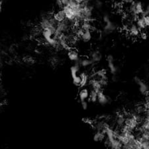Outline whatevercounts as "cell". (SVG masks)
I'll use <instances>...</instances> for the list:
<instances>
[{
  "instance_id": "obj_7",
  "label": "cell",
  "mask_w": 149,
  "mask_h": 149,
  "mask_svg": "<svg viewBox=\"0 0 149 149\" xmlns=\"http://www.w3.org/2000/svg\"><path fill=\"white\" fill-rule=\"evenodd\" d=\"M89 92L88 89L85 87H83L79 90L78 93V97L80 101H86V100L89 98Z\"/></svg>"
},
{
  "instance_id": "obj_14",
  "label": "cell",
  "mask_w": 149,
  "mask_h": 149,
  "mask_svg": "<svg viewBox=\"0 0 149 149\" xmlns=\"http://www.w3.org/2000/svg\"><path fill=\"white\" fill-rule=\"evenodd\" d=\"M125 117L122 114H119L116 118V123L119 128H123L124 126V121H125Z\"/></svg>"
},
{
  "instance_id": "obj_16",
  "label": "cell",
  "mask_w": 149,
  "mask_h": 149,
  "mask_svg": "<svg viewBox=\"0 0 149 149\" xmlns=\"http://www.w3.org/2000/svg\"><path fill=\"white\" fill-rule=\"evenodd\" d=\"M136 26H138V28H139L140 30H143V29H144V28L146 27L145 23H144V19L142 17H139V18H138V19H136Z\"/></svg>"
},
{
  "instance_id": "obj_1",
  "label": "cell",
  "mask_w": 149,
  "mask_h": 149,
  "mask_svg": "<svg viewBox=\"0 0 149 149\" xmlns=\"http://www.w3.org/2000/svg\"><path fill=\"white\" fill-rule=\"evenodd\" d=\"M130 10L133 14V15L136 17V19H138V16L139 15H142L144 11L143 5L140 1L132 2L131 5L130 6Z\"/></svg>"
},
{
  "instance_id": "obj_26",
  "label": "cell",
  "mask_w": 149,
  "mask_h": 149,
  "mask_svg": "<svg viewBox=\"0 0 149 149\" xmlns=\"http://www.w3.org/2000/svg\"><path fill=\"white\" fill-rule=\"evenodd\" d=\"M142 18H143V19H144V23H145L146 26H149V15L145 16V17H142Z\"/></svg>"
},
{
  "instance_id": "obj_9",
  "label": "cell",
  "mask_w": 149,
  "mask_h": 149,
  "mask_svg": "<svg viewBox=\"0 0 149 149\" xmlns=\"http://www.w3.org/2000/svg\"><path fill=\"white\" fill-rule=\"evenodd\" d=\"M80 65H79V60L77 62H74V64L73 66H71L70 68V72H71V75H72V77L74 78L75 76L77 75V73L79 72V70H80Z\"/></svg>"
},
{
  "instance_id": "obj_23",
  "label": "cell",
  "mask_w": 149,
  "mask_h": 149,
  "mask_svg": "<svg viewBox=\"0 0 149 149\" xmlns=\"http://www.w3.org/2000/svg\"><path fill=\"white\" fill-rule=\"evenodd\" d=\"M103 21H104V23H107L108 22L110 21V17L109 15L108 14H105L103 17Z\"/></svg>"
},
{
  "instance_id": "obj_33",
  "label": "cell",
  "mask_w": 149,
  "mask_h": 149,
  "mask_svg": "<svg viewBox=\"0 0 149 149\" xmlns=\"http://www.w3.org/2000/svg\"><path fill=\"white\" fill-rule=\"evenodd\" d=\"M143 149H149V145H148L147 146H146V147L143 148Z\"/></svg>"
},
{
  "instance_id": "obj_15",
  "label": "cell",
  "mask_w": 149,
  "mask_h": 149,
  "mask_svg": "<svg viewBox=\"0 0 149 149\" xmlns=\"http://www.w3.org/2000/svg\"><path fill=\"white\" fill-rule=\"evenodd\" d=\"M129 30H130V34H131L132 36H138L140 32V30L139 28H138V26H136V25H134V24L131 25V26H130Z\"/></svg>"
},
{
  "instance_id": "obj_31",
  "label": "cell",
  "mask_w": 149,
  "mask_h": 149,
  "mask_svg": "<svg viewBox=\"0 0 149 149\" xmlns=\"http://www.w3.org/2000/svg\"><path fill=\"white\" fill-rule=\"evenodd\" d=\"M2 11V1H0V12Z\"/></svg>"
},
{
  "instance_id": "obj_8",
  "label": "cell",
  "mask_w": 149,
  "mask_h": 149,
  "mask_svg": "<svg viewBox=\"0 0 149 149\" xmlns=\"http://www.w3.org/2000/svg\"><path fill=\"white\" fill-rule=\"evenodd\" d=\"M90 58L93 62H98L102 58V54L99 50H93L90 53Z\"/></svg>"
},
{
  "instance_id": "obj_30",
  "label": "cell",
  "mask_w": 149,
  "mask_h": 149,
  "mask_svg": "<svg viewBox=\"0 0 149 149\" xmlns=\"http://www.w3.org/2000/svg\"><path fill=\"white\" fill-rule=\"evenodd\" d=\"M144 95L145 96V99L146 100V101H149V91H147V92H146Z\"/></svg>"
},
{
  "instance_id": "obj_29",
  "label": "cell",
  "mask_w": 149,
  "mask_h": 149,
  "mask_svg": "<svg viewBox=\"0 0 149 149\" xmlns=\"http://www.w3.org/2000/svg\"><path fill=\"white\" fill-rule=\"evenodd\" d=\"M144 107H145L146 111L149 112V101H146V103L144 104Z\"/></svg>"
},
{
  "instance_id": "obj_5",
  "label": "cell",
  "mask_w": 149,
  "mask_h": 149,
  "mask_svg": "<svg viewBox=\"0 0 149 149\" xmlns=\"http://www.w3.org/2000/svg\"><path fill=\"white\" fill-rule=\"evenodd\" d=\"M97 101L102 105H105L109 101V98L103 92V91L97 93Z\"/></svg>"
},
{
  "instance_id": "obj_24",
  "label": "cell",
  "mask_w": 149,
  "mask_h": 149,
  "mask_svg": "<svg viewBox=\"0 0 149 149\" xmlns=\"http://www.w3.org/2000/svg\"><path fill=\"white\" fill-rule=\"evenodd\" d=\"M107 62H114V58L111 54H109L107 56Z\"/></svg>"
},
{
  "instance_id": "obj_11",
  "label": "cell",
  "mask_w": 149,
  "mask_h": 149,
  "mask_svg": "<svg viewBox=\"0 0 149 149\" xmlns=\"http://www.w3.org/2000/svg\"><path fill=\"white\" fill-rule=\"evenodd\" d=\"M79 76L81 77V83H80V85H79V87H81V88H83V87H84L85 85L88 84V82H89V76L88 75H87L86 73L85 72H81L80 73V74H79Z\"/></svg>"
},
{
  "instance_id": "obj_18",
  "label": "cell",
  "mask_w": 149,
  "mask_h": 149,
  "mask_svg": "<svg viewBox=\"0 0 149 149\" xmlns=\"http://www.w3.org/2000/svg\"><path fill=\"white\" fill-rule=\"evenodd\" d=\"M108 68H109L110 72L111 74L116 75L117 72V68L115 66L114 62H109L108 63Z\"/></svg>"
},
{
  "instance_id": "obj_13",
  "label": "cell",
  "mask_w": 149,
  "mask_h": 149,
  "mask_svg": "<svg viewBox=\"0 0 149 149\" xmlns=\"http://www.w3.org/2000/svg\"><path fill=\"white\" fill-rule=\"evenodd\" d=\"M81 39L83 42H87L90 41L91 39V30H83V33L80 36Z\"/></svg>"
},
{
  "instance_id": "obj_22",
  "label": "cell",
  "mask_w": 149,
  "mask_h": 149,
  "mask_svg": "<svg viewBox=\"0 0 149 149\" xmlns=\"http://www.w3.org/2000/svg\"><path fill=\"white\" fill-rule=\"evenodd\" d=\"M81 106L83 110H86L87 109V107H88V103H87L86 101H81Z\"/></svg>"
},
{
  "instance_id": "obj_20",
  "label": "cell",
  "mask_w": 149,
  "mask_h": 149,
  "mask_svg": "<svg viewBox=\"0 0 149 149\" xmlns=\"http://www.w3.org/2000/svg\"><path fill=\"white\" fill-rule=\"evenodd\" d=\"M94 6L97 9H100L103 7V3L100 0H95L94 2Z\"/></svg>"
},
{
  "instance_id": "obj_2",
  "label": "cell",
  "mask_w": 149,
  "mask_h": 149,
  "mask_svg": "<svg viewBox=\"0 0 149 149\" xmlns=\"http://www.w3.org/2000/svg\"><path fill=\"white\" fill-rule=\"evenodd\" d=\"M134 81L139 86V91L141 94L144 95L147 91H149L148 85L143 81H142V79H140L138 76H135L134 77Z\"/></svg>"
},
{
  "instance_id": "obj_27",
  "label": "cell",
  "mask_w": 149,
  "mask_h": 149,
  "mask_svg": "<svg viewBox=\"0 0 149 149\" xmlns=\"http://www.w3.org/2000/svg\"><path fill=\"white\" fill-rule=\"evenodd\" d=\"M140 38H141L142 39L146 40V38H147V34H146V32H140Z\"/></svg>"
},
{
  "instance_id": "obj_19",
  "label": "cell",
  "mask_w": 149,
  "mask_h": 149,
  "mask_svg": "<svg viewBox=\"0 0 149 149\" xmlns=\"http://www.w3.org/2000/svg\"><path fill=\"white\" fill-rule=\"evenodd\" d=\"M81 77L79 76V75H77V76H75L74 78H72V81H73V83L74 85H77V86H79L81 83Z\"/></svg>"
},
{
  "instance_id": "obj_32",
  "label": "cell",
  "mask_w": 149,
  "mask_h": 149,
  "mask_svg": "<svg viewBox=\"0 0 149 149\" xmlns=\"http://www.w3.org/2000/svg\"><path fill=\"white\" fill-rule=\"evenodd\" d=\"M70 1V3H76V0H69ZM79 4V3H78Z\"/></svg>"
},
{
  "instance_id": "obj_28",
  "label": "cell",
  "mask_w": 149,
  "mask_h": 149,
  "mask_svg": "<svg viewBox=\"0 0 149 149\" xmlns=\"http://www.w3.org/2000/svg\"><path fill=\"white\" fill-rule=\"evenodd\" d=\"M61 1H62V3L63 6H64V7H66L67 5H68L69 3H70V1H69V0H61Z\"/></svg>"
},
{
  "instance_id": "obj_25",
  "label": "cell",
  "mask_w": 149,
  "mask_h": 149,
  "mask_svg": "<svg viewBox=\"0 0 149 149\" xmlns=\"http://www.w3.org/2000/svg\"><path fill=\"white\" fill-rule=\"evenodd\" d=\"M24 61L26 63H28V64H30V63H33V59L30 57H26V58H24Z\"/></svg>"
},
{
  "instance_id": "obj_6",
  "label": "cell",
  "mask_w": 149,
  "mask_h": 149,
  "mask_svg": "<svg viewBox=\"0 0 149 149\" xmlns=\"http://www.w3.org/2000/svg\"><path fill=\"white\" fill-rule=\"evenodd\" d=\"M53 17H54V19L56 20L58 23L64 21V20L66 19V14H65V11L63 9L59 10V11L54 13Z\"/></svg>"
},
{
  "instance_id": "obj_12",
  "label": "cell",
  "mask_w": 149,
  "mask_h": 149,
  "mask_svg": "<svg viewBox=\"0 0 149 149\" xmlns=\"http://www.w3.org/2000/svg\"><path fill=\"white\" fill-rule=\"evenodd\" d=\"M105 134L104 131H96L93 135V140L96 142H102L105 140Z\"/></svg>"
},
{
  "instance_id": "obj_21",
  "label": "cell",
  "mask_w": 149,
  "mask_h": 149,
  "mask_svg": "<svg viewBox=\"0 0 149 149\" xmlns=\"http://www.w3.org/2000/svg\"><path fill=\"white\" fill-rule=\"evenodd\" d=\"M147 15H149V4L147 6H146V7L145 8V9H144V13L142 14L141 17H145V16H147Z\"/></svg>"
},
{
  "instance_id": "obj_3",
  "label": "cell",
  "mask_w": 149,
  "mask_h": 149,
  "mask_svg": "<svg viewBox=\"0 0 149 149\" xmlns=\"http://www.w3.org/2000/svg\"><path fill=\"white\" fill-rule=\"evenodd\" d=\"M116 29H117V26H116L115 23H113V22L110 21L108 23H105L103 29V32L105 35H107V34L115 31Z\"/></svg>"
},
{
  "instance_id": "obj_17",
  "label": "cell",
  "mask_w": 149,
  "mask_h": 149,
  "mask_svg": "<svg viewBox=\"0 0 149 149\" xmlns=\"http://www.w3.org/2000/svg\"><path fill=\"white\" fill-rule=\"evenodd\" d=\"M89 99L91 102L93 103H95L97 101V93L93 89H91L90 92H89Z\"/></svg>"
},
{
  "instance_id": "obj_10",
  "label": "cell",
  "mask_w": 149,
  "mask_h": 149,
  "mask_svg": "<svg viewBox=\"0 0 149 149\" xmlns=\"http://www.w3.org/2000/svg\"><path fill=\"white\" fill-rule=\"evenodd\" d=\"M79 63L81 67H87L94 64L90 58H80L79 60Z\"/></svg>"
},
{
  "instance_id": "obj_4",
  "label": "cell",
  "mask_w": 149,
  "mask_h": 149,
  "mask_svg": "<svg viewBox=\"0 0 149 149\" xmlns=\"http://www.w3.org/2000/svg\"><path fill=\"white\" fill-rule=\"evenodd\" d=\"M68 54V57L70 59V60L74 62H77L79 60V58H80L78 52L74 48H70L68 51V54Z\"/></svg>"
}]
</instances>
